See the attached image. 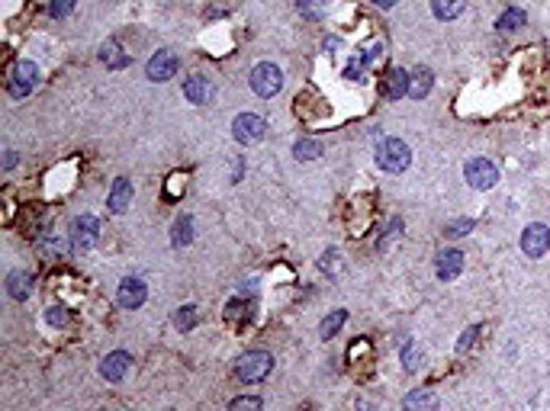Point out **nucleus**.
Listing matches in <instances>:
<instances>
[{
    "instance_id": "obj_6",
    "label": "nucleus",
    "mask_w": 550,
    "mask_h": 411,
    "mask_svg": "<svg viewBox=\"0 0 550 411\" xmlns=\"http://www.w3.org/2000/svg\"><path fill=\"white\" fill-rule=\"evenodd\" d=\"M267 132V122L261 119V116L254 113H241L239 119L232 122V135L235 141H241V145H254V141H261Z\"/></svg>"
},
{
    "instance_id": "obj_33",
    "label": "nucleus",
    "mask_w": 550,
    "mask_h": 411,
    "mask_svg": "<svg viewBox=\"0 0 550 411\" xmlns=\"http://www.w3.org/2000/svg\"><path fill=\"white\" fill-rule=\"evenodd\" d=\"M46 318H49V325H55V328H65V325H68V315H65V308H61V305H52V308H49Z\"/></svg>"
},
{
    "instance_id": "obj_10",
    "label": "nucleus",
    "mask_w": 550,
    "mask_h": 411,
    "mask_svg": "<svg viewBox=\"0 0 550 411\" xmlns=\"http://www.w3.org/2000/svg\"><path fill=\"white\" fill-rule=\"evenodd\" d=\"M434 270H438V280H444V283L457 280V276L464 273V254H460V250H454V248L441 250V254H438V263H434Z\"/></svg>"
},
{
    "instance_id": "obj_12",
    "label": "nucleus",
    "mask_w": 550,
    "mask_h": 411,
    "mask_svg": "<svg viewBox=\"0 0 550 411\" xmlns=\"http://www.w3.org/2000/svg\"><path fill=\"white\" fill-rule=\"evenodd\" d=\"M213 77L209 74H194L187 77V83H184V96H187L190 103H196V106H203V103H209V96H213Z\"/></svg>"
},
{
    "instance_id": "obj_19",
    "label": "nucleus",
    "mask_w": 550,
    "mask_h": 411,
    "mask_svg": "<svg viewBox=\"0 0 550 411\" xmlns=\"http://www.w3.org/2000/svg\"><path fill=\"white\" fill-rule=\"evenodd\" d=\"M466 0H431V13L438 19H457L464 13Z\"/></svg>"
},
{
    "instance_id": "obj_20",
    "label": "nucleus",
    "mask_w": 550,
    "mask_h": 411,
    "mask_svg": "<svg viewBox=\"0 0 550 411\" xmlns=\"http://www.w3.org/2000/svg\"><path fill=\"white\" fill-rule=\"evenodd\" d=\"M100 61L110 64V68H126V64H129V55H123L119 45L110 39V42H104V49H100Z\"/></svg>"
},
{
    "instance_id": "obj_27",
    "label": "nucleus",
    "mask_w": 550,
    "mask_h": 411,
    "mask_svg": "<svg viewBox=\"0 0 550 411\" xmlns=\"http://www.w3.org/2000/svg\"><path fill=\"white\" fill-rule=\"evenodd\" d=\"M319 154H322V145H319L316 138H303V141H296V158H299V161H316Z\"/></svg>"
},
{
    "instance_id": "obj_36",
    "label": "nucleus",
    "mask_w": 550,
    "mask_h": 411,
    "mask_svg": "<svg viewBox=\"0 0 550 411\" xmlns=\"http://www.w3.org/2000/svg\"><path fill=\"white\" fill-rule=\"evenodd\" d=\"M376 6H393V4H399V0H374Z\"/></svg>"
},
{
    "instance_id": "obj_30",
    "label": "nucleus",
    "mask_w": 550,
    "mask_h": 411,
    "mask_svg": "<svg viewBox=\"0 0 550 411\" xmlns=\"http://www.w3.org/2000/svg\"><path fill=\"white\" fill-rule=\"evenodd\" d=\"M74 4H78V0H52V6H49V16H52V19H65L68 13L74 10Z\"/></svg>"
},
{
    "instance_id": "obj_2",
    "label": "nucleus",
    "mask_w": 550,
    "mask_h": 411,
    "mask_svg": "<svg viewBox=\"0 0 550 411\" xmlns=\"http://www.w3.org/2000/svg\"><path fill=\"white\" fill-rule=\"evenodd\" d=\"M274 360L267 350H248L239 357V363H235V376L241 379V382H258V379H264L267 372H271Z\"/></svg>"
},
{
    "instance_id": "obj_18",
    "label": "nucleus",
    "mask_w": 550,
    "mask_h": 411,
    "mask_svg": "<svg viewBox=\"0 0 550 411\" xmlns=\"http://www.w3.org/2000/svg\"><path fill=\"white\" fill-rule=\"evenodd\" d=\"M7 293L14 295V299H26L29 293H33V276L26 273V270H16V273L7 276Z\"/></svg>"
},
{
    "instance_id": "obj_31",
    "label": "nucleus",
    "mask_w": 550,
    "mask_h": 411,
    "mask_svg": "<svg viewBox=\"0 0 550 411\" xmlns=\"http://www.w3.org/2000/svg\"><path fill=\"white\" fill-rule=\"evenodd\" d=\"M338 257H341V254H338L335 248H329V250H325L322 263H319V267H322V273H335V270L341 267V260H338Z\"/></svg>"
},
{
    "instance_id": "obj_14",
    "label": "nucleus",
    "mask_w": 550,
    "mask_h": 411,
    "mask_svg": "<svg viewBox=\"0 0 550 411\" xmlns=\"http://www.w3.org/2000/svg\"><path fill=\"white\" fill-rule=\"evenodd\" d=\"M402 411H438V395L431 389H412L402 398Z\"/></svg>"
},
{
    "instance_id": "obj_8",
    "label": "nucleus",
    "mask_w": 550,
    "mask_h": 411,
    "mask_svg": "<svg viewBox=\"0 0 550 411\" xmlns=\"http://www.w3.org/2000/svg\"><path fill=\"white\" fill-rule=\"evenodd\" d=\"M177 55L174 51H168V49H161V51H155V55L149 58V81H158V83H164V81H171V77L177 74Z\"/></svg>"
},
{
    "instance_id": "obj_32",
    "label": "nucleus",
    "mask_w": 550,
    "mask_h": 411,
    "mask_svg": "<svg viewBox=\"0 0 550 411\" xmlns=\"http://www.w3.org/2000/svg\"><path fill=\"white\" fill-rule=\"evenodd\" d=\"M473 228V218H460V222H451L447 225V238H460Z\"/></svg>"
},
{
    "instance_id": "obj_13",
    "label": "nucleus",
    "mask_w": 550,
    "mask_h": 411,
    "mask_svg": "<svg viewBox=\"0 0 550 411\" xmlns=\"http://www.w3.org/2000/svg\"><path fill=\"white\" fill-rule=\"evenodd\" d=\"M145 295H149V289H145L142 280H123V286H119V305L123 308H139L145 302Z\"/></svg>"
},
{
    "instance_id": "obj_28",
    "label": "nucleus",
    "mask_w": 550,
    "mask_h": 411,
    "mask_svg": "<svg viewBox=\"0 0 550 411\" xmlns=\"http://www.w3.org/2000/svg\"><path fill=\"white\" fill-rule=\"evenodd\" d=\"M229 411H264V402L254 395H239L232 405H229Z\"/></svg>"
},
{
    "instance_id": "obj_5",
    "label": "nucleus",
    "mask_w": 550,
    "mask_h": 411,
    "mask_svg": "<svg viewBox=\"0 0 550 411\" xmlns=\"http://www.w3.org/2000/svg\"><path fill=\"white\" fill-rule=\"evenodd\" d=\"M280 87H284V74H280L277 64L261 61L258 68L251 71V90H254L258 96H274Z\"/></svg>"
},
{
    "instance_id": "obj_16",
    "label": "nucleus",
    "mask_w": 550,
    "mask_h": 411,
    "mask_svg": "<svg viewBox=\"0 0 550 411\" xmlns=\"http://www.w3.org/2000/svg\"><path fill=\"white\" fill-rule=\"evenodd\" d=\"M129 203H132V183L126 177H116V183H113V190H110V212H126L129 209Z\"/></svg>"
},
{
    "instance_id": "obj_1",
    "label": "nucleus",
    "mask_w": 550,
    "mask_h": 411,
    "mask_svg": "<svg viewBox=\"0 0 550 411\" xmlns=\"http://www.w3.org/2000/svg\"><path fill=\"white\" fill-rule=\"evenodd\" d=\"M409 161H412V151L402 138H383L376 145V164L386 173H402L409 167Z\"/></svg>"
},
{
    "instance_id": "obj_29",
    "label": "nucleus",
    "mask_w": 550,
    "mask_h": 411,
    "mask_svg": "<svg viewBox=\"0 0 550 411\" xmlns=\"http://www.w3.org/2000/svg\"><path fill=\"white\" fill-rule=\"evenodd\" d=\"M174 321H177V328H181V331H190V328L196 325V308L194 305H184L181 312H177Z\"/></svg>"
},
{
    "instance_id": "obj_15",
    "label": "nucleus",
    "mask_w": 550,
    "mask_h": 411,
    "mask_svg": "<svg viewBox=\"0 0 550 411\" xmlns=\"http://www.w3.org/2000/svg\"><path fill=\"white\" fill-rule=\"evenodd\" d=\"M409 93V71L402 68H393L386 74V81H383V96L386 100H399V96Z\"/></svg>"
},
{
    "instance_id": "obj_25",
    "label": "nucleus",
    "mask_w": 550,
    "mask_h": 411,
    "mask_svg": "<svg viewBox=\"0 0 550 411\" xmlns=\"http://www.w3.org/2000/svg\"><path fill=\"white\" fill-rule=\"evenodd\" d=\"M402 366H406L409 372L421 370V347L419 344H406V347H402Z\"/></svg>"
},
{
    "instance_id": "obj_34",
    "label": "nucleus",
    "mask_w": 550,
    "mask_h": 411,
    "mask_svg": "<svg viewBox=\"0 0 550 411\" xmlns=\"http://www.w3.org/2000/svg\"><path fill=\"white\" fill-rule=\"evenodd\" d=\"M476 334H479V325L466 328V331H464V338L457 340V350H460V353H464V350H470V347H473V340H476Z\"/></svg>"
},
{
    "instance_id": "obj_4",
    "label": "nucleus",
    "mask_w": 550,
    "mask_h": 411,
    "mask_svg": "<svg viewBox=\"0 0 550 411\" xmlns=\"http://www.w3.org/2000/svg\"><path fill=\"white\" fill-rule=\"evenodd\" d=\"M36 81H39V68H36L33 61H16L14 71H10V83H7L10 96H16V100L29 96L36 87Z\"/></svg>"
},
{
    "instance_id": "obj_17",
    "label": "nucleus",
    "mask_w": 550,
    "mask_h": 411,
    "mask_svg": "<svg viewBox=\"0 0 550 411\" xmlns=\"http://www.w3.org/2000/svg\"><path fill=\"white\" fill-rule=\"evenodd\" d=\"M431 71L425 68V64H421V68H415L412 74H409V96H412V100H421V96L428 93V90H431Z\"/></svg>"
},
{
    "instance_id": "obj_11",
    "label": "nucleus",
    "mask_w": 550,
    "mask_h": 411,
    "mask_svg": "<svg viewBox=\"0 0 550 411\" xmlns=\"http://www.w3.org/2000/svg\"><path fill=\"white\" fill-rule=\"evenodd\" d=\"M129 366H132V357L126 350H113L110 357L100 363V376L106 379V382H119V379L129 372Z\"/></svg>"
},
{
    "instance_id": "obj_22",
    "label": "nucleus",
    "mask_w": 550,
    "mask_h": 411,
    "mask_svg": "<svg viewBox=\"0 0 550 411\" xmlns=\"http://www.w3.org/2000/svg\"><path fill=\"white\" fill-rule=\"evenodd\" d=\"M190 238H194V222H190V215H181L174 222V235H171V241H174V248H184V244H190Z\"/></svg>"
},
{
    "instance_id": "obj_3",
    "label": "nucleus",
    "mask_w": 550,
    "mask_h": 411,
    "mask_svg": "<svg viewBox=\"0 0 550 411\" xmlns=\"http://www.w3.org/2000/svg\"><path fill=\"white\" fill-rule=\"evenodd\" d=\"M464 177L473 190H492L499 183V167L489 158H470L464 167Z\"/></svg>"
},
{
    "instance_id": "obj_26",
    "label": "nucleus",
    "mask_w": 550,
    "mask_h": 411,
    "mask_svg": "<svg viewBox=\"0 0 550 411\" xmlns=\"http://www.w3.org/2000/svg\"><path fill=\"white\" fill-rule=\"evenodd\" d=\"M296 4H299V13L309 19L325 16V10H329V0H296Z\"/></svg>"
},
{
    "instance_id": "obj_9",
    "label": "nucleus",
    "mask_w": 550,
    "mask_h": 411,
    "mask_svg": "<svg viewBox=\"0 0 550 411\" xmlns=\"http://www.w3.org/2000/svg\"><path fill=\"white\" fill-rule=\"evenodd\" d=\"M550 248V228L547 225H528V228L521 231V250L528 257H544Z\"/></svg>"
},
{
    "instance_id": "obj_23",
    "label": "nucleus",
    "mask_w": 550,
    "mask_h": 411,
    "mask_svg": "<svg viewBox=\"0 0 550 411\" xmlns=\"http://www.w3.org/2000/svg\"><path fill=\"white\" fill-rule=\"evenodd\" d=\"M254 315V308H251V302L248 299H232L226 305V318L229 321H248Z\"/></svg>"
},
{
    "instance_id": "obj_21",
    "label": "nucleus",
    "mask_w": 550,
    "mask_h": 411,
    "mask_svg": "<svg viewBox=\"0 0 550 411\" xmlns=\"http://www.w3.org/2000/svg\"><path fill=\"white\" fill-rule=\"evenodd\" d=\"M344 321H348V312H344V308H338V312H331L329 318H325L322 325H319V338H322V340H331V338H335V331H338V328L344 325Z\"/></svg>"
},
{
    "instance_id": "obj_35",
    "label": "nucleus",
    "mask_w": 550,
    "mask_h": 411,
    "mask_svg": "<svg viewBox=\"0 0 550 411\" xmlns=\"http://www.w3.org/2000/svg\"><path fill=\"white\" fill-rule=\"evenodd\" d=\"M42 254H46L49 260H52V254H55V257H65V241H59V238H52V241H49V244H42Z\"/></svg>"
},
{
    "instance_id": "obj_7",
    "label": "nucleus",
    "mask_w": 550,
    "mask_h": 411,
    "mask_svg": "<svg viewBox=\"0 0 550 411\" xmlns=\"http://www.w3.org/2000/svg\"><path fill=\"white\" fill-rule=\"evenodd\" d=\"M100 238V222L94 215H78L71 225V241L78 250H91Z\"/></svg>"
},
{
    "instance_id": "obj_24",
    "label": "nucleus",
    "mask_w": 550,
    "mask_h": 411,
    "mask_svg": "<svg viewBox=\"0 0 550 411\" xmlns=\"http://www.w3.org/2000/svg\"><path fill=\"white\" fill-rule=\"evenodd\" d=\"M496 26L502 32H511V29H521L524 26V10H515V6H509V10L502 13V16L496 19Z\"/></svg>"
}]
</instances>
